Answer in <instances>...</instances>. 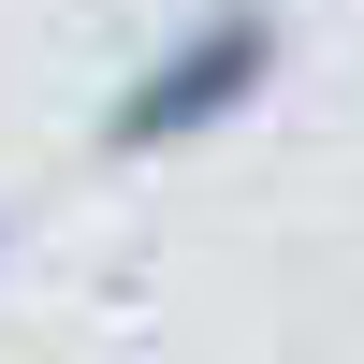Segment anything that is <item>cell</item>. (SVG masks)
<instances>
[{"label":"cell","instance_id":"1","mask_svg":"<svg viewBox=\"0 0 364 364\" xmlns=\"http://www.w3.org/2000/svg\"><path fill=\"white\" fill-rule=\"evenodd\" d=\"M277 58H291V15H277V0H204V15L175 29V44L146 58L132 87H117L102 146H117V161H175V146L233 132V117L277 87Z\"/></svg>","mask_w":364,"mask_h":364}]
</instances>
